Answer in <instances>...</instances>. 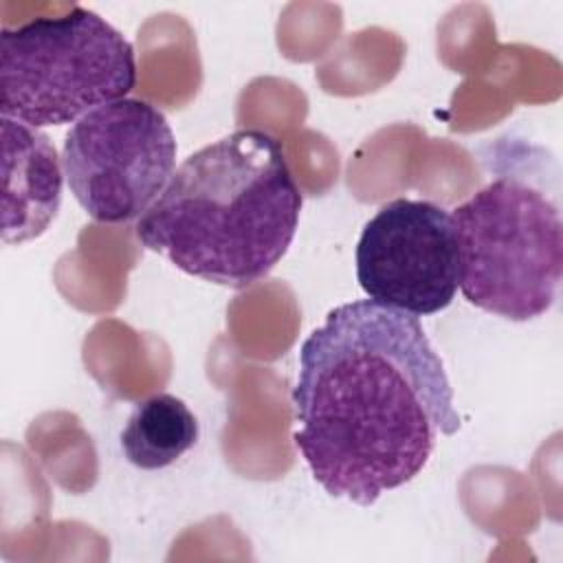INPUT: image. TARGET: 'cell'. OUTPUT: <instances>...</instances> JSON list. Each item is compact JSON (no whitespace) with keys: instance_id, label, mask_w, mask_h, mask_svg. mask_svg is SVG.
Wrapping results in <instances>:
<instances>
[{"instance_id":"2","label":"cell","mask_w":563,"mask_h":563,"mask_svg":"<svg viewBox=\"0 0 563 563\" xmlns=\"http://www.w3.org/2000/svg\"><path fill=\"white\" fill-rule=\"evenodd\" d=\"M301 205L282 143L264 130H235L174 169L136 220V238L183 273L240 290L288 253Z\"/></svg>"},{"instance_id":"7","label":"cell","mask_w":563,"mask_h":563,"mask_svg":"<svg viewBox=\"0 0 563 563\" xmlns=\"http://www.w3.org/2000/svg\"><path fill=\"white\" fill-rule=\"evenodd\" d=\"M62 163L51 139L2 117V242L40 238L62 205Z\"/></svg>"},{"instance_id":"5","label":"cell","mask_w":563,"mask_h":563,"mask_svg":"<svg viewBox=\"0 0 563 563\" xmlns=\"http://www.w3.org/2000/svg\"><path fill=\"white\" fill-rule=\"evenodd\" d=\"M62 165L70 194L92 220L130 222L167 187L176 169V139L156 106L125 97L70 125Z\"/></svg>"},{"instance_id":"4","label":"cell","mask_w":563,"mask_h":563,"mask_svg":"<svg viewBox=\"0 0 563 563\" xmlns=\"http://www.w3.org/2000/svg\"><path fill=\"white\" fill-rule=\"evenodd\" d=\"M136 86L132 44L106 18L73 7L0 35V112L31 128L75 123Z\"/></svg>"},{"instance_id":"6","label":"cell","mask_w":563,"mask_h":563,"mask_svg":"<svg viewBox=\"0 0 563 563\" xmlns=\"http://www.w3.org/2000/svg\"><path fill=\"white\" fill-rule=\"evenodd\" d=\"M354 260L367 299L416 317L444 310L460 288L453 220L431 200L385 202L365 222Z\"/></svg>"},{"instance_id":"3","label":"cell","mask_w":563,"mask_h":563,"mask_svg":"<svg viewBox=\"0 0 563 563\" xmlns=\"http://www.w3.org/2000/svg\"><path fill=\"white\" fill-rule=\"evenodd\" d=\"M460 290L468 303L510 319L545 314L563 273L559 202L517 174H501L451 213Z\"/></svg>"},{"instance_id":"8","label":"cell","mask_w":563,"mask_h":563,"mask_svg":"<svg viewBox=\"0 0 563 563\" xmlns=\"http://www.w3.org/2000/svg\"><path fill=\"white\" fill-rule=\"evenodd\" d=\"M200 435L198 418L174 394H152L136 402L121 431V449L130 464L158 471L183 457Z\"/></svg>"},{"instance_id":"1","label":"cell","mask_w":563,"mask_h":563,"mask_svg":"<svg viewBox=\"0 0 563 563\" xmlns=\"http://www.w3.org/2000/svg\"><path fill=\"white\" fill-rule=\"evenodd\" d=\"M292 442L332 497L372 506L460 431L453 387L416 314L356 299L299 347Z\"/></svg>"}]
</instances>
